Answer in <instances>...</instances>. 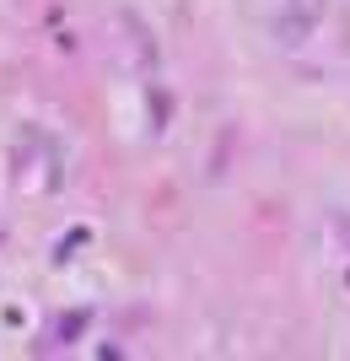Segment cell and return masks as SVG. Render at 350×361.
<instances>
[{
  "mask_svg": "<svg viewBox=\"0 0 350 361\" xmlns=\"http://www.w3.org/2000/svg\"><path fill=\"white\" fill-rule=\"evenodd\" d=\"M323 6H329V0H291V6H286V16H280V38H286V44H302L307 32L318 27Z\"/></svg>",
  "mask_w": 350,
  "mask_h": 361,
  "instance_id": "6da1fadb",
  "label": "cell"
},
{
  "mask_svg": "<svg viewBox=\"0 0 350 361\" xmlns=\"http://www.w3.org/2000/svg\"><path fill=\"white\" fill-rule=\"evenodd\" d=\"M329 226H335V238L345 243V254H350V216H345V211H335V221H329Z\"/></svg>",
  "mask_w": 350,
  "mask_h": 361,
  "instance_id": "7a4b0ae2",
  "label": "cell"
}]
</instances>
